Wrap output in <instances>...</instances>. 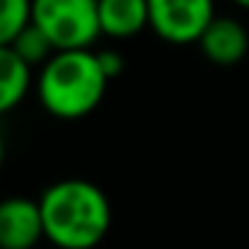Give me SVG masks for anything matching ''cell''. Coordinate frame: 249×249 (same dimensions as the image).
<instances>
[{
  "label": "cell",
  "mask_w": 249,
  "mask_h": 249,
  "mask_svg": "<svg viewBox=\"0 0 249 249\" xmlns=\"http://www.w3.org/2000/svg\"><path fill=\"white\" fill-rule=\"evenodd\" d=\"M38 204L46 241L56 249H94L113 225L110 198L91 179H59L40 193Z\"/></svg>",
  "instance_id": "cell-1"
},
{
  "label": "cell",
  "mask_w": 249,
  "mask_h": 249,
  "mask_svg": "<svg viewBox=\"0 0 249 249\" xmlns=\"http://www.w3.org/2000/svg\"><path fill=\"white\" fill-rule=\"evenodd\" d=\"M107 75L97 51H56L35 78L40 107L59 121H78L99 107L107 91Z\"/></svg>",
  "instance_id": "cell-2"
},
{
  "label": "cell",
  "mask_w": 249,
  "mask_h": 249,
  "mask_svg": "<svg viewBox=\"0 0 249 249\" xmlns=\"http://www.w3.org/2000/svg\"><path fill=\"white\" fill-rule=\"evenodd\" d=\"M30 22L51 40L54 51L91 49L102 35L97 0H33Z\"/></svg>",
  "instance_id": "cell-3"
},
{
  "label": "cell",
  "mask_w": 249,
  "mask_h": 249,
  "mask_svg": "<svg viewBox=\"0 0 249 249\" xmlns=\"http://www.w3.org/2000/svg\"><path fill=\"white\" fill-rule=\"evenodd\" d=\"M150 30L174 46L198 43L212 24L214 0H147Z\"/></svg>",
  "instance_id": "cell-4"
},
{
  "label": "cell",
  "mask_w": 249,
  "mask_h": 249,
  "mask_svg": "<svg viewBox=\"0 0 249 249\" xmlns=\"http://www.w3.org/2000/svg\"><path fill=\"white\" fill-rule=\"evenodd\" d=\"M43 233L40 204L27 196L0 201V249H35Z\"/></svg>",
  "instance_id": "cell-5"
},
{
  "label": "cell",
  "mask_w": 249,
  "mask_h": 249,
  "mask_svg": "<svg viewBox=\"0 0 249 249\" xmlns=\"http://www.w3.org/2000/svg\"><path fill=\"white\" fill-rule=\"evenodd\" d=\"M204 56L212 65L231 67L247 56L249 51V33L238 19L233 17H214L206 33L198 40Z\"/></svg>",
  "instance_id": "cell-6"
},
{
  "label": "cell",
  "mask_w": 249,
  "mask_h": 249,
  "mask_svg": "<svg viewBox=\"0 0 249 249\" xmlns=\"http://www.w3.org/2000/svg\"><path fill=\"white\" fill-rule=\"evenodd\" d=\"M99 30L113 40H129L150 27L147 0H97Z\"/></svg>",
  "instance_id": "cell-7"
},
{
  "label": "cell",
  "mask_w": 249,
  "mask_h": 249,
  "mask_svg": "<svg viewBox=\"0 0 249 249\" xmlns=\"http://www.w3.org/2000/svg\"><path fill=\"white\" fill-rule=\"evenodd\" d=\"M33 86V67L11 49H0V115L17 110Z\"/></svg>",
  "instance_id": "cell-8"
},
{
  "label": "cell",
  "mask_w": 249,
  "mask_h": 249,
  "mask_svg": "<svg viewBox=\"0 0 249 249\" xmlns=\"http://www.w3.org/2000/svg\"><path fill=\"white\" fill-rule=\"evenodd\" d=\"M11 49L17 51V54L22 56V59L27 62L30 67H43L46 62H49L51 56L56 54L54 46H51V40L46 38V35L40 33V30L35 27L33 22H30L27 27H24L22 33L17 35V40L11 43Z\"/></svg>",
  "instance_id": "cell-9"
},
{
  "label": "cell",
  "mask_w": 249,
  "mask_h": 249,
  "mask_svg": "<svg viewBox=\"0 0 249 249\" xmlns=\"http://www.w3.org/2000/svg\"><path fill=\"white\" fill-rule=\"evenodd\" d=\"M33 0H0V49L17 40V35L30 24Z\"/></svg>",
  "instance_id": "cell-10"
},
{
  "label": "cell",
  "mask_w": 249,
  "mask_h": 249,
  "mask_svg": "<svg viewBox=\"0 0 249 249\" xmlns=\"http://www.w3.org/2000/svg\"><path fill=\"white\" fill-rule=\"evenodd\" d=\"M97 59H99V65H102L107 81H113V78H118L121 72H124V56H121L118 51L102 49V51H97Z\"/></svg>",
  "instance_id": "cell-11"
},
{
  "label": "cell",
  "mask_w": 249,
  "mask_h": 249,
  "mask_svg": "<svg viewBox=\"0 0 249 249\" xmlns=\"http://www.w3.org/2000/svg\"><path fill=\"white\" fill-rule=\"evenodd\" d=\"M3 161H6V140H3V131H0V172H3Z\"/></svg>",
  "instance_id": "cell-12"
},
{
  "label": "cell",
  "mask_w": 249,
  "mask_h": 249,
  "mask_svg": "<svg viewBox=\"0 0 249 249\" xmlns=\"http://www.w3.org/2000/svg\"><path fill=\"white\" fill-rule=\"evenodd\" d=\"M233 3H236L238 8H247V11H249V0H233Z\"/></svg>",
  "instance_id": "cell-13"
}]
</instances>
